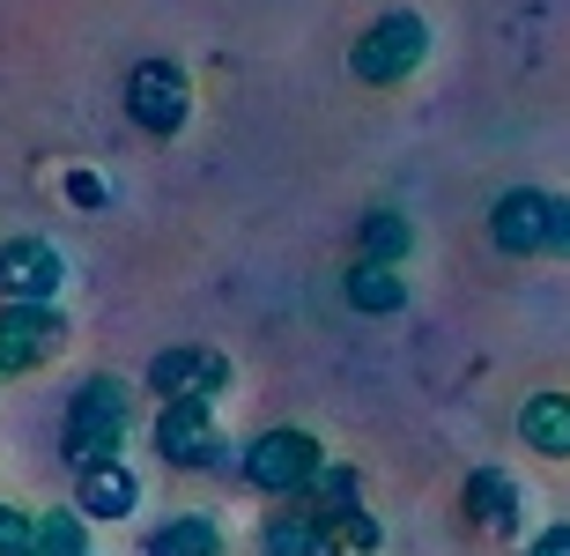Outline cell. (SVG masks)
<instances>
[{"label": "cell", "instance_id": "6da1fadb", "mask_svg": "<svg viewBox=\"0 0 570 556\" xmlns=\"http://www.w3.org/2000/svg\"><path fill=\"white\" fill-rule=\"evenodd\" d=\"M141 423V393H134L119 371H89L75 393H67V423H60V460L67 468H97V460H119Z\"/></svg>", "mask_w": 570, "mask_h": 556}, {"label": "cell", "instance_id": "9a60e30c", "mask_svg": "<svg viewBox=\"0 0 570 556\" xmlns=\"http://www.w3.org/2000/svg\"><path fill=\"white\" fill-rule=\"evenodd\" d=\"M341 290H348V304H356L363 320H393V312H407V282H401V267H379V260H356Z\"/></svg>", "mask_w": 570, "mask_h": 556}, {"label": "cell", "instance_id": "d6986e66", "mask_svg": "<svg viewBox=\"0 0 570 556\" xmlns=\"http://www.w3.org/2000/svg\"><path fill=\"white\" fill-rule=\"evenodd\" d=\"M0 556H38V513L30 505H0Z\"/></svg>", "mask_w": 570, "mask_h": 556}, {"label": "cell", "instance_id": "8992f818", "mask_svg": "<svg viewBox=\"0 0 570 556\" xmlns=\"http://www.w3.org/2000/svg\"><path fill=\"white\" fill-rule=\"evenodd\" d=\"M127 119L141 134H156V142L186 134V119H193V75L178 60H134L127 67Z\"/></svg>", "mask_w": 570, "mask_h": 556}, {"label": "cell", "instance_id": "30bf717a", "mask_svg": "<svg viewBox=\"0 0 570 556\" xmlns=\"http://www.w3.org/2000/svg\"><path fill=\"white\" fill-rule=\"evenodd\" d=\"M75 513L89 527H119V519L141 513V475L127 460H97V468H75Z\"/></svg>", "mask_w": 570, "mask_h": 556}, {"label": "cell", "instance_id": "7c38bea8", "mask_svg": "<svg viewBox=\"0 0 570 556\" xmlns=\"http://www.w3.org/2000/svg\"><path fill=\"white\" fill-rule=\"evenodd\" d=\"M519 446L533 460H570V393H527L519 401Z\"/></svg>", "mask_w": 570, "mask_h": 556}, {"label": "cell", "instance_id": "7a4b0ae2", "mask_svg": "<svg viewBox=\"0 0 570 556\" xmlns=\"http://www.w3.org/2000/svg\"><path fill=\"white\" fill-rule=\"evenodd\" d=\"M318 475H326V446H318L312 430H296V423L259 430L253 446L237 452V482L259 490V497H275V505H296Z\"/></svg>", "mask_w": 570, "mask_h": 556}, {"label": "cell", "instance_id": "ba28073f", "mask_svg": "<svg viewBox=\"0 0 570 556\" xmlns=\"http://www.w3.org/2000/svg\"><path fill=\"white\" fill-rule=\"evenodd\" d=\"M67 290V260L52 237L22 231L0 245V304H60Z\"/></svg>", "mask_w": 570, "mask_h": 556}, {"label": "cell", "instance_id": "e0dca14e", "mask_svg": "<svg viewBox=\"0 0 570 556\" xmlns=\"http://www.w3.org/2000/svg\"><path fill=\"white\" fill-rule=\"evenodd\" d=\"M356 237H363V260H379V267H401L407 245H415L407 215H393V208H371V215L356 223Z\"/></svg>", "mask_w": 570, "mask_h": 556}, {"label": "cell", "instance_id": "7402d4cb", "mask_svg": "<svg viewBox=\"0 0 570 556\" xmlns=\"http://www.w3.org/2000/svg\"><path fill=\"white\" fill-rule=\"evenodd\" d=\"M67 193H75V201H89V208L105 201V186H97V178H89V172H75V186H67Z\"/></svg>", "mask_w": 570, "mask_h": 556}, {"label": "cell", "instance_id": "52a82bcc", "mask_svg": "<svg viewBox=\"0 0 570 556\" xmlns=\"http://www.w3.org/2000/svg\"><path fill=\"white\" fill-rule=\"evenodd\" d=\"M556 208H563V193L549 186H511L497 193V208H489V245L504 260H541L556 237Z\"/></svg>", "mask_w": 570, "mask_h": 556}, {"label": "cell", "instance_id": "44dd1931", "mask_svg": "<svg viewBox=\"0 0 570 556\" xmlns=\"http://www.w3.org/2000/svg\"><path fill=\"white\" fill-rule=\"evenodd\" d=\"M549 253H556V260H570V201L556 208V237H549Z\"/></svg>", "mask_w": 570, "mask_h": 556}, {"label": "cell", "instance_id": "5b68a950", "mask_svg": "<svg viewBox=\"0 0 570 556\" xmlns=\"http://www.w3.org/2000/svg\"><path fill=\"white\" fill-rule=\"evenodd\" d=\"M148 446H156L164 468H186V475L230 460L223 452V430H215V401H164L148 416Z\"/></svg>", "mask_w": 570, "mask_h": 556}, {"label": "cell", "instance_id": "9c48e42d", "mask_svg": "<svg viewBox=\"0 0 570 556\" xmlns=\"http://www.w3.org/2000/svg\"><path fill=\"white\" fill-rule=\"evenodd\" d=\"M230 386V357L208 342H178L164 349V357H148V393H156V408L164 401H215Z\"/></svg>", "mask_w": 570, "mask_h": 556}, {"label": "cell", "instance_id": "2e32d148", "mask_svg": "<svg viewBox=\"0 0 570 556\" xmlns=\"http://www.w3.org/2000/svg\"><path fill=\"white\" fill-rule=\"evenodd\" d=\"M296 505H304L318 527H341L348 513H363V475H356V468H334V460H326V475H318V482L296 497Z\"/></svg>", "mask_w": 570, "mask_h": 556}, {"label": "cell", "instance_id": "ac0fdd59", "mask_svg": "<svg viewBox=\"0 0 570 556\" xmlns=\"http://www.w3.org/2000/svg\"><path fill=\"white\" fill-rule=\"evenodd\" d=\"M38 556H97L89 549V519L75 505H45L38 513Z\"/></svg>", "mask_w": 570, "mask_h": 556}, {"label": "cell", "instance_id": "5bb4252c", "mask_svg": "<svg viewBox=\"0 0 570 556\" xmlns=\"http://www.w3.org/2000/svg\"><path fill=\"white\" fill-rule=\"evenodd\" d=\"M259 549H267V556H341V542L326 535L304 505H275L267 527H259Z\"/></svg>", "mask_w": 570, "mask_h": 556}, {"label": "cell", "instance_id": "3957f363", "mask_svg": "<svg viewBox=\"0 0 570 556\" xmlns=\"http://www.w3.org/2000/svg\"><path fill=\"white\" fill-rule=\"evenodd\" d=\"M423 60H430V22H423V16H407V8L379 16L356 45H348V67H356V82H363V89H401Z\"/></svg>", "mask_w": 570, "mask_h": 556}, {"label": "cell", "instance_id": "277c9868", "mask_svg": "<svg viewBox=\"0 0 570 556\" xmlns=\"http://www.w3.org/2000/svg\"><path fill=\"white\" fill-rule=\"evenodd\" d=\"M67 312L60 304H0V386L38 379L67 357Z\"/></svg>", "mask_w": 570, "mask_h": 556}, {"label": "cell", "instance_id": "8fae6325", "mask_svg": "<svg viewBox=\"0 0 570 556\" xmlns=\"http://www.w3.org/2000/svg\"><path fill=\"white\" fill-rule=\"evenodd\" d=\"M519 513H527V497H519V482H511L504 468H474L460 482V519L474 527V535L511 542V535H519Z\"/></svg>", "mask_w": 570, "mask_h": 556}, {"label": "cell", "instance_id": "ffe728a7", "mask_svg": "<svg viewBox=\"0 0 570 556\" xmlns=\"http://www.w3.org/2000/svg\"><path fill=\"white\" fill-rule=\"evenodd\" d=\"M527 556H570V519H556V527H541V535L527 542Z\"/></svg>", "mask_w": 570, "mask_h": 556}, {"label": "cell", "instance_id": "4fadbf2b", "mask_svg": "<svg viewBox=\"0 0 570 556\" xmlns=\"http://www.w3.org/2000/svg\"><path fill=\"white\" fill-rule=\"evenodd\" d=\"M141 556H230V535L215 513H170L156 535L141 542Z\"/></svg>", "mask_w": 570, "mask_h": 556}]
</instances>
